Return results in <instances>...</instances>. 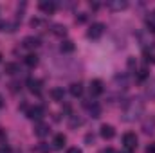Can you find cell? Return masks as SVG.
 <instances>
[{
  "mask_svg": "<svg viewBox=\"0 0 155 153\" xmlns=\"http://www.w3.org/2000/svg\"><path fill=\"white\" fill-rule=\"evenodd\" d=\"M143 114H144V101L139 99V97L130 99V101L123 106V119H124L126 122L137 121Z\"/></svg>",
  "mask_w": 155,
  "mask_h": 153,
  "instance_id": "obj_1",
  "label": "cell"
},
{
  "mask_svg": "<svg viewBox=\"0 0 155 153\" xmlns=\"http://www.w3.org/2000/svg\"><path fill=\"white\" fill-rule=\"evenodd\" d=\"M123 144L126 146V150H135L137 148V135L132 133V132L124 133L123 135Z\"/></svg>",
  "mask_w": 155,
  "mask_h": 153,
  "instance_id": "obj_2",
  "label": "cell"
},
{
  "mask_svg": "<svg viewBox=\"0 0 155 153\" xmlns=\"http://www.w3.org/2000/svg\"><path fill=\"white\" fill-rule=\"evenodd\" d=\"M105 33V25L103 24H92L90 25V29H88V38H92V40H97L101 34Z\"/></svg>",
  "mask_w": 155,
  "mask_h": 153,
  "instance_id": "obj_3",
  "label": "cell"
},
{
  "mask_svg": "<svg viewBox=\"0 0 155 153\" xmlns=\"http://www.w3.org/2000/svg\"><path fill=\"white\" fill-rule=\"evenodd\" d=\"M103 90H105V86H103V81L101 79H92L90 81V96H101L103 94Z\"/></svg>",
  "mask_w": 155,
  "mask_h": 153,
  "instance_id": "obj_4",
  "label": "cell"
},
{
  "mask_svg": "<svg viewBox=\"0 0 155 153\" xmlns=\"http://www.w3.org/2000/svg\"><path fill=\"white\" fill-rule=\"evenodd\" d=\"M27 117L33 119V121H41V117H43V108H41V106H33V108H29V110H27Z\"/></svg>",
  "mask_w": 155,
  "mask_h": 153,
  "instance_id": "obj_5",
  "label": "cell"
},
{
  "mask_svg": "<svg viewBox=\"0 0 155 153\" xmlns=\"http://www.w3.org/2000/svg\"><path fill=\"white\" fill-rule=\"evenodd\" d=\"M65 142H67V137H65L63 133H58V135L52 139V148H54V150H61V148L65 146Z\"/></svg>",
  "mask_w": 155,
  "mask_h": 153,
  "instance_id": "obj_6",
  "label": "cell"
},
{
  "mask_svg": "<svg viewBox=\"0 0 155 153\" xmlns=\"http://www.w3.org/2000/svg\"><path fill=\"white\" fill-rule=\"evenodd\" d=\"M27 86H29V90L33 92V94H40L41 92V81L40 79H27Z\"/></svg>",
  "mask_w": 155,
  "mask_h": 153,
  "instance_id": "obj_7",
  "label": "cell"
},
{
  "mask_svg": "<svg viewBox=\"0 0 155 153\" xmlns=\"http://www.w3.org/2000/svg\"><path fill=\"white\" fill-rule=\"evenodd\" d=\"M114 135H116L114 126H110V124H103V126H101V137H103V139H112Z\"/></svg>",
  "mask_w": 155,
  "mask_h": 153,
  "instance_id": "obj_8",
  "label": "cell"
},
{
  "mask_svg": "<svg viewBox=\"0 0 155 153\" xmlns=\"http://www.w3.org/2000/svg\"><path fill=\"white\" fill-rule=\"evenodd\" d=\"M38 7L43 11V13H47V15H51V13H54V9H56V4L54 2H47V0H43V2H40Z\"/></svg>",
  "mask_w": 155,
  "mask_h": 153,
  "instance_id": "obj_9",
  "label": "cell"
},
{
  "mask_svg": "<svg viewBox=\"0 0 155 153\" xmlns=\"http://www.w3.org/2000/svg\"><path fill=\"white\" fill-rule=\"evenodd\" d=\"M49 96L52 97V101H63V97H65V92H63V88L56 86V88H52V90L49 92Z\"/></svg>",
  "mask_w": 155,
  "mask_h": 153,
  "instance_id": "obj_10",
  "label": "cell"
},
{
  "mask_svg": "<svg viewBox=\"0 0 155 153\" xmlns=\"http://www.w3.org/2000/svg\"><path fill=\"white\" fill-rule=\"evenodd\" d=\"M40 45V40L35 38V36H27V38L24 40V47L25 49H36Z\"/></svg>",
  "mask_w": 155,
  "mask_h": 153,
  "instance_id": "obj_11",
  "label": "cell"
},
{
  "mask_svg": "<svg viewBox=\"0 0 155 153\" xmlns=\"http://www.w3.org/2000/svg\"><path fill=\"white\" fill-rule=\"evenodd\" d=\"M47 133H49V126L43 124V122H40L38 126L35 128V135H36V137H45Z\"/></svg>",
  "mask_w": 155,
  "mask_h": 153,
  "instance_id": "obj_12",
  "label": "cell"
},
{
  "mask_svg": "<svg viewBox=\"0 0 155 153\" xmlns=\"http://www.w3.org/2000/svg\"><path fill=\"white\" fill-rule=\"evenodd\" d=\"M114 81H116V85H119L121 88H126L128 86V76L126 74H117L114 77Z\"/></svg>",
  "mask_w": 155,
  "mask_h": 153,
  "instance_id": "obj_13",
  "label": "cell"
},
{
  "mask_svg": "<svg viewBox=\"0 0 155 153\" xmlns=\"http://www.w3.org/2000/svg\"><path fill=\"white\" fill-rule=\"evenodd\" d=\"M69 90H71V94H72L74 97H79V96L83 94V85H81V83H72Z\"/></svg>",
  "mask_w": 155,
  "mask_h": 153,
  "instance_id": "obj_14",
  "label": "cell"
},
{
  "mask_svg": "<svg viewBox=\"0 0 155 153\" xmlns=\"http://www.w3.org/2000/svg\"><path fill=\"white\" fill-rule=\"evenodd\" d=\"M60 49H61V52H65V54H69V52H72V50H74V43H72L71 40H65V41H61V45H60Z\"/></svg>",
  "mask_w": 155,
  "mask_h": 153,
  "instance_id": "obj_15",
  "label": "cell"
},
{
  "mask_svg": "<svg viewBox=\"0 0 155 153\" xmlns=\"http://www.w3.org/2000/svg\"><path fill=\"white\" fill-rule=\"evenodd\" d=\"M24 61H25L27 67H36V65H38V56H36V54H27V56L24 58Z\"/></svg>",
  "mask_w": 155,
  "mask_h": 153,
  "instance_id": "obj_16",
  "label": "cell"
},
{
  "mask_svg": "<svg viewBox=\"0 0 155 153\" xmlns=\"http://www.w3.org/2000/svg\"><path fill=\"white\" fill-rule=\"evenodd\" d=\"M108 5L112 9H116V11H121V9H124L128 5V2H124V0H112V2H108Z\"/></svg>",
  "mask_w": 155,
  "mask_h": 153,
  "instance_id": "obj_17",
  "label": "cell"
},
{
  "mask_svg": "<svg viewBox=\"0 0 155 153\" xmlns=\"http://www.w3.org/2000/svg\"><path fill=\"white\" fill-rule=\"evenodd\" d=\"M153 128H155V119L153 117L143 124V132H144V133H153Z\"/></svg>",
  "mask_w": 155,
  "mask_h": 153,
  "instance_id": "obj_18",
  "label": "cell"
},
{
  "mask_svg": "<svg viewBox=\"0 0 155 153\" xmlns=\"http://www.w3.org/2000/svg\"><path fill=\"white\" fill-rule=\"evenodd\" d=\"M4 72L13 76V74H16V72H18V65H16V63H5V67H4Z\"/></svg>",
  "mask_w": 155,
  "mask_h": 153,
  "instance_id": "obj_19",
  "label": "cell"
},
{
  "mask_svg": "<svg viewBox=\"0 0 155 153\" xmlns=\"http://www.w3.org/2000/svg\"><path fill=\"white\" fill-rule=\"evenodd\" d=\"M146 96H148L150 99H155V79H152V81L148 83V86H146Z\"/></svg>",
  "mask_w": 155,
  "mask_h": 153,
  "instance_id": "obj_20",
  "label": "cell"
},
{
  "mask_svg": "<svg viewBox=\"0 0 155 153\" xmlns=\"http://www.w3.org/2000/svg\"><path fill=\"white\" fill-rule=\"evenodd\" d=\"M52 33L56 36H65L67 34V27L65 25H52Z\"/></svg>",
  "mask_w": 155,
  "mask_h": 153,
  "instance_id": "obj_21",
  "label": "cell"
},
{
  "mask_svg": "<svg viewBox=\"0 0 155 153\" xmlns=\"http://www.w3.org/2000/svg\"><path fill=\"white\" fill-rule=\"evenodd\" d=\"M81 124H83V119H81V117L71 115V121H69V126H71V128H78V126H81Z\"/></svg>",
  "mask_w": 155,
  "mask_h": 153,
  "instance_id": "obj_22",
  "label": "cell"
},
{
  "mask_svg": "<svg viewBox=\"0 0 155 153\" xmlns=\"http://www.w3.org/2000/svg\"><path fill=\"white\" fill-rule=\"evenodd\" d=\"M51 150H52V148H51L49 144H45V142H40L38 146H36V151L38 153H51Z\"/></svg>",
  "mask_w": 155,
  "mask_h": 153,
  "instance_id": "obj_23",
  "label": "cell"
},
{
  "mask_svg": "<svg viewBox=\"0 0 155 153\" xmlns=\"http://www.w3.org/2000/svg\"><path fill=\"white\" fill-rule=\"evenodd\" d=\"M90 115H92V117H96V119L101 115V108H99V105H96V103H94V105L90 106Z\"/></svg>",
  "mask_w": 155,
  "mask_h": 153,
  "instance_id": "obj_24",
  "label": "cell"
},
{
  "mask_svg": "<svg viewBox=\"0 0 155 153\" xmlns=\"http://www.w3.org/2000/svg\"><path fill=\"white\" fill-rule=\"evenodd\" d=\"M126 65H128V70H130V72H135V69H137V63H135V58H128V61H126Z\"/></svg>",
  "mask_w": 155,
  "mask_h": 153,
  "instance_id": "obj_25",
  "label": "cell"
},
{
  "mask_svg": "<svg viewBox=\"0 0 155 153\" xmlns=\"http://www.w3.org/2000/svg\"><path fill=\"white\" fill-rule=\"evenodd\" d=\"M146 77H148V69H141L139 74H137V79H139V81H144Z\"/></svg>",
  "mask_w": 155,
  "mask_h": 153,
  "instance_id": "obj_26",
  "label": "cell"
},
{
  "mask_svg": "<svg viewBox=\"0 0 155 153\" xmlns=\"http://www.w3.org/2000/svg\"><path fill=\"white\" fill-rule=\"evenodd\" d=\"M146 25H148V29H150L152 33H155V18H150V20L146 22Z\"/></svg>",
  "mask_w": 155,
  "mask_h": 153,
  "instance_id": "obj_27",
  "label": "cell"
},
{
  "mask_svg": "<svg viewBox=\"0 0 155 153\" xmlns=\"http://www.w3.org/2000/svg\"><path fill=\"white\" fill-rule=\"evenodd\" d=\"M85 142H87V144H92V142H94V135H92V133H88V135L85 137Z\"/></svg>",
  "mask_w": 155,
  "mask_h": 153,
  "instance_id": "obj_28",
  "label": "cell"
},
{
  "mask_svg": "<svg viewBox=\"0 0 155 153\" xmlns=\"http://www.w3.org/2000/svg\"><path fill=\"white\" fill-rule=\"evenodd\" d=\"M76 20L79 22V24H83V22H87V15H83V13H79V16H78Z\"/></svg>",
  "mask_w": 155,
  "mask_h": 153,
  "instance_id": "obj_29",
  "label": "cell"
},
{
  "mask_svg": "<svg viewBox=\"0 0 155 153\" xmlns=\"http://www.w3.org/2000/svg\"><path fill=\"white\" fill-rule=\"evenodd\" d=\"M0 153H11V148L9 146H0Z\"/></svg>",
  "mask_w": 155,
  "mask_h": 153,
  "instance_id": "obj_30",
  "label": "cell"
},
{
  "mask_svg": "<svg viewBox=\"0 0 155 153\" xmlns=\"http://www.w3.org/2000/svg\"><path fill=\"white\" fill-rule=\"evenodd\" d=\"M146 153H155V142H153V144H150V146L146 148Z\"/></svg>",
  "mask_w": 155,
  "mask_h": 153,
  "instance_id": "obj_31",
  "label": "cell"
},
{
  "mask_svg": "<svg viewBox=\"0 0 155 153\" xmlns=\"http://www.w3.org/2000/svg\"><path fill=\"white\" fill-rule=\"evenodd\" d=\"M99 153H116V150L114 148H105V150H101Z\"/></svg>",
  "mask_w": 155,
  "mask_h": 153,
  "instance_id": "obj_32",
  "label": "cell"
},
{
  "mask_svg": "<svg viewBox=\"0 0 155 153\" xmlns=\"http://www.w3.org/2000/svg\"><path fill=\"white\" fill-rule=\"evenodd\" d=\"M67 153H81V150H79V148H69Z\"/></svg>",
  "mask_w": 155,
  "mask_h": 153,
  "instance_id": "obj_33",
  "label": "cell"
},
{
  "mask_svg": "<svg viewBox=\"0 0 155 153\" xmlns=\"http://www.w3.org/2000/svg\"><path fill=\"white\" fill-rule=\"evenodd\" d=\"M90 7H92V9H97V7H99V4H97V2H90Z\"/></svg>",
  "mask_w": 155,
  "mask_h": 153,
  "instance_id": "obj_34",
  "label": "cell"
},
{
  "mask_svg": "<svg viewBox=\"0 0 155 153\" xmlns=\"http://www.w3.org/2000/svg\"><path fill=\"white\" fill-rule=\"evenodd\" d=\"M4 139H5V135H4V132L0 130V141H4Z\"/></svg>",
  "mask_w": 155,
  "mask_h": 153,
  "instance_id": "obj_35",
  "label": "cell"
},
{
  "mask_svg": "<svg viewBox=\"0 0 155 153\" xmlns=\"http://www.w3.org/2000/svg\"><path fill=\"white\" fill-rule=\"evenodd\" d=\"M2 106H4V97L0 96V108H2Z\"/></svg>",
  "mask_w": 155,
  "mask_h": 153,
  "instance_id": "obj_36",
  "label": "cell"
},
{
  "mask_svg": "<svg viewBox=\"0 0 155 153\" xmlns=\"http://www.w3.org/2000/svg\"><path fill=\"white\" fill-rule=\"evenodd\" d=\"M121 153H132V150H124V151H121Z\"/></svg>",
  "mask_w": 155,
  "mask_h": 153,
  "instance_id": "obj_37",
  "label": "cell"
}]
</instances>
